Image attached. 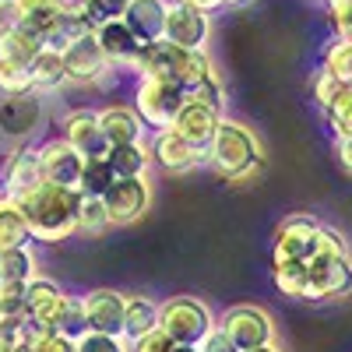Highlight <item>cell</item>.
<instances>
[{"instance_id": "cell-1", "label": "cell", "mask_w": 352, "mask_h": 352, "mask_svg": "<svg viewBox=\"0 0 352 352\" xmlns=\"http://www.w3.org/2000/svg\"><path fill=\"white\" fill-rule=\"evenodd\" d=\"M28 232L36 243H60L78 232V204L81 194L60 184H39L32 194L18 197Z\"/></svg>"}, {"instance_id": "cell-2", "label": "cell", "mask_w": 352, "mask_h": 352, "mask_svg": "<svg viewBox=\"0 0 352 352\" xmlns=\"http://www.w3.org/2000/svg\"><path fill=\"white\" fill-rule=\"evenodd\" d=\"M127 71L138 74V78L162 74V78L180 85L184 92H190V88H197L208 74H215V64H212L208 50H180L166 39H155V43H141V50L134 53Z\"/></svg>"}, {"instance_id": "cell-3", "label": "cell", "mask_w": 352, "mask_h": 352, "mask_svg": "<svg viewBox=\"0 0 352 352\" xmlns=\"http://www.w3.org/2000/svg\"><path fill=\"white\" fill-rule=\"evenodd\" d=\"M204 155H208V166L219 176H226V180H247V176L261 169V144L254 131L229 120V116H222V124Z\"/></svg>"}, {"instance_id": "cell-4", "label": "cell", "mask_w": 352, "mask_h": 352, "mask_svg": "<svg viewBox=\"0 0 352 352\" xmlns=\"http://www.w3.org/2000/svg\"><path fill=\"white\" fill-rule=\"evenodd\" d=\"M184 102H187V92L176 81L162 78V74H144L134 85V113L141 116V124L152 127V131L173 127L176 113L184 109Z\"/></svg>"}, {"instance_id": "cell-5", "label": "cell", "mask_w": 352, "mask_h": 352, "mask_svg": "<svg viewBox=\"0 0 352 352\" xmlns=\"http://www.w3.org/2000/svg\"><path fill=\"white\" fill-rule=\"evenodd\" d=\"M212 328H215V314L197 296H169L159 303V331L169 342L197 345Z\"/></svg>"}, {"instance_id": "cell-6", "label": "cell", "mask_w": 352, "mask_h": 352, "mask_svg": "<svg viewBox=\"0 0 352 352\" xmlns=\"http://www.w3.org/2000/svg\"><path fill=\"white\" fill-rule=\"evenodd\" d=\"M215 324L229 335V342L240 352H250L257 345H272L275 342V320L268 310H261L254 303H240L229 307L222 317H215Z\"/></svg>"}, {"instance_id": "cell-7", "label": "cell", "mask_w": 352, "mask_h": 352, "mask_svg": "<svg viewBox=\"0 0 352 352\" xmlns=\"http://www.w3.org/2000/svg\"><path fill=\"white\" fill-rule=\"evenodd\" d=\"M352 292V254L307 261V300H338Z\"/></svg>"}, {"instance_id": "cell-8", "label": "cell", "mask_w": 352, "mask_h": 352, "mask_svg": "<svg viewBox=\"0 0 352 352\" xmlns=\"http://www.w3.org/2000/svg\"><path fill=\"white\" fill-rule=\"evenodd\" d=\"M102 204L109 212V226H131L138 222L152 204V187L148 176H127V180H113L109 190L102 194Z\"/></svg>"}, {"instance_id": "cell-9", "label": "cell", "mask_w": 352, "mask_h": 352, "mask_svg": "<svg viewBox=\"0 0 352 352\" xmlns=\"http://www.w3.org/2000/svg\"><path fill=\"white\" fill-rule=\"evenodd\" d=\"M317 232H320V222L314 215H289L275 232L272 264H282V261H303L307 264L317 254Z\"/></svg>"}, {"instance_id": "cell-10", "label": "cell", "mask_w": 352, "mask_h": 352, "mask_svg": "<svg viewBox=\"0 0 352 352\" xmlns=\"http://www.w3.org/2000/svg\"><path fill=\"white\" fill-rule=\"evenodd\" d=\"M162 39L173 43V46H180V50H208V39H212V14L194 11V8H187V4H176V0H169Z\"/></svg>"}, {"instance_id": "cell-11", "label": "cell", "mask_w": 352, "mask_h": 352, "mask_svg": "<svg viewBox=\"0 0 352 352\" xmlns=\"http://www.w3.org/2000/svg\"><path fill=\"white\" fill-rule=\"evenodd\" d=\"M60 138L81 159H106V152H109V144L102 138V127H99V113L88 109V106L67 109L60 116Z\"/></svg>"}, {"instance_id": "cell-12", "label": "cell", "mask_w": 352, "mask_h": 352, "mask_svg": "<svg viewBox=\"0 0 352 352\" xmlns=\"http://www.w3.org/2000/svg\"><path fill=\"white\" fill-rule=\"evenodd\" d=\"M43 124V99L36 92L28 96H0V134L14 144H28Z\"/></svg>"}, {"instance_id": "cell-13", "label": "cell", "mask_w": 352, "mask_h": 352, "mask_svg": "<svg viewBox=\"0 0 352 352\" xmlns=\"http://www.w3.org/2000/svg\"><path fill=\"white\" fill-rule=\"evenodd\" d=\"M39 184H46L39 144H14V152L4 159V194L18 201L25 194H32Z\"/></svg>"}, {"instance_id": "cell-14", "label": "cell", "mask_w": 352, "mask_h": 352, "mask_svg": "<svg viewBox=\"0 0 352 352\" xmlns=\"http://www.w3.org/2000/svg\"><path fill=\"white\" fill-rule=\"evenodd\" d=\"M60 56H64V67H67V81H74V85H102L113 74V64L102 56L96 36L78 39Z\"/></svg>"}, {"instance_id": "cell-15", "label": "cell", "mask_w": 352, "mask_h": 352, "mask_svg": "<svg viewBox=\"0 0 352 352\" xmlns=\"http://www.w3.org/2000/svg\"><path fill=\"white\" fill-rule=\"evenodd\" d=\"M39 162H43V176L46 184H60V187H71L78 190V180H81V169H85V159L71 148V144L56 134V138H46L39 144Z\"/></svg>"}, {"instance_id": "cell-16", "label": "cell", "mask_w": 352, "mask_h": 352, "mask_svg": "<svg viewBox=\"0 0 352 352\" xmlns=\"http://www.w3.org/2000/svg\"><path fill=\"white\" fill-rule=\"evenodd\" d=\"M148 148H152V162H159L166 173H190V169L208 162V155H204L201 148H194V144L187 138H180L173 127L155 131Z\"/></svg>"}, {"instance_id": "cell-17", "label": "cell", "mask_w": 352, "mask_h": 352, "mask_svg": "<svg viewBox=\"0 0 352 352\" xmlns=\"http://www.w3.org/2000/svg\"><path fill=\"white\" fill-rule=\"evenodd\" d=\"M81 307H85V317H88V328L99 331V335H120L124 328V307H127V296L116 289H92L81 296Z\"/></svg>"}, {"instance_id": "cell-18", "label": "cell", "mask_w": 352, "mask_h": 352, "mask_svg": "<svg viewBox=\"0 0 352 352\" xmlns=\"http://www.w3.org/2000/svg\"><path fill=\"white\" fill-rule=\"evenodd\" d=\"M67 303V292L46 275H36L32 282H25V317L39 328H53V320L60 317Z\"/></svg>"}, {"instance_id": "cell-19", "label": "cell", "mask_w": 352, "mask_h": 352, "mask_svg": "<svg viewBox=\"0 0 352 352\" xmlns=\"http://www.w3.org/2000/svg\"><path fill=\"white\" fill-rule=\"evenodd\" d=\"M222 116H226V113H215V109H208V106L187 99L184 109L176 113L173 131L180 134V138H187L194 148L208 152V144H212V138H215V131H219V124H222Z\"/></svg>"}, {"instance_id": "cell-20", "label": "cell", "mask_w": 352, "mask_h": 352, "mask_svg": "<svg viewBox=\"0 0 352 352\" xmlns=\"http://www.w3.org/2000/svg\"><path fill=\"white\" fill-rule=\"evenodd\" d=\"M92 36H96V43H99L102 56L113 64V71H116V67L127 71V67H131V60H134V53L141 50V43L134 39V32L124 25V18H113V21L96 25V28H92Z\"/></svg>"}, {"instance_id": "cell-21", "label": "cell", "mask_w": 352, "mask_h": 352, "mask_svg": "<svg viewBox=\"0 0 352 352\" xmlns=\"http://www.w3.org/2000/svg\"><path fill=\"white\" fill-rule=\"evenodd\" d=\"M96 113H99V127H102V138H106L109 148H113V144L144 141V124H141V116L134 113V106L113 102V106H102Z\"/></svg>"}, {"instance_id": "cell-22", "label": "cell", "mask_w": 352, "mask_h": 352, "mask_svg": "<svg viewBox=\"0 0 352 352\" xmlns=\"http://www.w3.org/2000/svg\"><path fill=\"white\" fill-rule=\"evenodd\" d=\"M166 11H169V0H131L124 11V25L134 32L138 43H155L162 39Z\"/></svg>"}, {"instance_id": "cell-23", "label": "cell", "mask_w": 352, "mask_h": 352, "mask_svg": "<svg viewBox=\"0 0 352 352\" xmlns=\"http://www.w3.org/2000/svg\"><path fill=\"white\" fill-rule=\"evenodd\" d=\"M92 28H96V25L81 14V8L74 4V0H67L64 11L56 14V21L46 28L43 46H46V50H56V53H64V50H67V46H74L78 39L92 36Z\"/></svg>"}, {"instance_id": "cell-24", "label": "cell", "mask_w": 352, "mask_h": 352, "mask_svg": "<svg viewBox=\"0 0 352 352\" xmlns=\"http://www.w3.org/2000/svg\"><path fill=\"white\" fill-rule=\"evenodd\" d=\"M152 331H159V303L152 296H127L120 338L127 345H134V342H141L144 335H152Z\"/></svg>"}, {"instance_id": "cell-25", "label": "cell", "mask_w": 352, "mask_h": 352, "mask_svg": "<svg viewBox=\"0 0 352 352\" xmlns=\"http://www.w3.org/2000/svg\"><path fill=\"white\" fill-rule=\"evenodd\" d=\"M106 162L113 169L116 180H127V176H148V166H152V148L144 141H134V144H113L106 152Z\"/></svg>"}, {"instance_id": "cell-26", "label": "cell", "mask_w": 352, "mask_h": 352, "mask_svg": "<svg viewBox=\"0 0 352 352\" xmlns=\"http://www.w3.org/2000/svg\"><path fill=\"white\" fill-rule=\"evenodd\" d=\"M28 74H32V92H56V88L67 85V67H64V56L56 50H39V56L28 64Z\"/></svg>"}, {"instance_id": "cell-27", "label": "cell", "mask_w": 352, "mask_h": 352, "mask_svg": "<svg viewBox=\"0 0 352 352\" xmlns=\"http://www.w3.org/2000/svg\"><path fill=\"white\" fill-rule=\"evenodd\" d=\"M36 275H39V261L32 243L0 247V282H32Z\"/></svg>"}, {"instance_id": "cell-28", "label": "cell", "mask_w": 352, "mask_h": 352, "mask_svg": "<svg viewBox=\"0 0 352 352\" xmlns=\"http://www.w3.org/2000/svg\"><path fill=\"white\" fill-rule=\"evenodd\" d=\"M25 243H32V232H28L21 204L0 190V247H25Z\"/></svg>"}, {"instance_id": "cell-29", "label": "cell", "mask_w": 352, "mask_h": 352, "mask_svg": "<svg viewBox=\"0 0 352 352\" xmlns=\"http://www.w3.org/2000/svg\"><path fill=\"white\" fill-rule=\"evenodd\" d=\"M39 50H43V36L28 32L25 25L11 28L8 36H0V60H11V64H25L28 67L39 56Z\"/></svg>"}, {"instance_id": "cell-30", "label": "cell", "mask_w": 352, "mask_h": 352, "mask_svg": "<svg viewBox=\"0 0 352 352\" xmlns=\"http://www.w3.org/2000/svg\"><path fill=\"white\" fill-rule=\"evenodd\" d=\"M21 11V25L36 36H46V28L56 21V14L64 11L67 0H14Z\"/></svg>"}, {"instance_id": "cell-31", "label": "cell", "mask_w": 352, "mask_h": 352, "mask_svg": "<svg viewBox=\"0 0 352 352\" xmlns=\"http://www.w3.org/2000/svg\"><path fill=\"white\" fill-rule=\"evenodd\" d=\"M272 282L282 296L289 300H307V264L303 261H282L272 268Z\"/></svg>"}, {"instance_id": "cell-32", "label": "cell", "mask_w": 352, "mask_h": 352, "mask_svg": "<svg viewBox=\"0 0 352 352\" xmlns=\"http://www.w3.org/2000/svg\"><path fill=\"white\" fill-rule=\"evenodd\" d=\"M53 331L60 338H67L71 345H78L88 331H92V328H88V317H85V307H81V296H67L60 317L53 320Z\"/></svg>"}, {"instance_id": "cell-33", "label": "cell", "mask_w": 352, "mask_h": 352, "mask_svg": "<svg viewBox=\"0 0 352 352\" xmlns=\"http://www.w3.org/2000/svg\"><path fill=\"white\" fill-rule=\"evenodd\" d=\"M113 180H116V176H113V169H109L106 159H85L81 180H78V194L81 197H102Z\"/></svg>"}, {"instance_id": "cell-34", "label": "cell", "mask_w": 352, "mask_h": 352, "mask_svg": "<svg viewBox=\"0 0 352 352\" xmlns=\"http://www.w3.org/2000/svg\"><path fill=\"white\" fill-rule=\"evenodd\" d=\"M109 229V212L102 197H81L78 204V232H88V236H99V232Z\"/></svg>"}, {"instance_id": "cell-35", "label": "cell", "mask_w": 352, "mask_h": 352, "mask_svg": "<svg viewBox=\"0 0 352 352\" xmlns=\"http://www.w3.org/2000/svg\"><path fill=\"white\" fill-rule=\"evenodd\" d=\"M320 71H328L342 81H352V39H338L324 46V64H320Z\"/></svg>"}, {"instance_id": "cell-36", "label": "cell", "mask_w": 352, "mask_h": 352, "mask_svg": "<svg viewBox=\"0 0 352 352\" xmlns=\"http://www.w3.org/2000/svg\"><path fill=\"white\" fill-rule=\"evenodd\" d=\"M32 92V74L25 64L0 60V96H28Z\"/></svg>"}, {"instance_id": "cell-37", "label": "cell", "mask_w": 352, "mask_h": 352, "mask_svg": "<svg viewBox=\"0 0 352 352\" xmlns=\"http://www.w3.org/2000/svg\"><path fill=\"white\" fill-rule=\"evenodd\" d=\"M187 99H190V102H201V106H208V109H215V113H226V85H222L219 71L208 74L197 88H190Z\"/></svg>"}, {"instance_id": "cell-38", "label": "cell", "mask_w": 352, "mask_h": 352, "mask_svg": "<svg viewBox=\"0 0 352 352\" xmlns=\"http://www.w3.org/2000/svg\"><path fill=\"white\" fill-rule=\"evenodd\" d=\"M324 116H328L335 138H352V85H345V92L324 109Z\"/></svg>"}, {"instance_id": "cell-39", "label": "cell", "mask_w": 352, "mask_h": 352, "mask_svg": "<svg viewBox=\"0 0 352 352\" xmlns=\"http://www.w3.org/2000/svg\"><path fill=\"white\" fill-rule=\"evenodd\" d=\"M28 352H74V345L67 338H60L53 328H39L28 320V338H25Z\"/></svg>"}, {"instance_id": "cell-40", "label": "cell", "mask_w": 352, "mask_h": 352, "mask_svg": "<svg viewBox=\"0 0 352 352\" xmlns=\"http://www.w3.org/2000/svg\"><path fill=\"white\" fill-rule=\"evenodd\" d=\"M81 8V14L92 21V25H102V21H113V18H124L131 0H74Z\"/></svg>"}, {"instance_id": "cell-41", "label": "cell", "mask_w": 352, "mask_h": 352, "mask_svg": "<svg viewBox=\"0 0 352 352\" xmlns=\"http://www.w3.org/2000/svg\"><path fill=\"white\" fill-rule=\"evenodd\" d=\"M345 85H349V81H342V78H335V74H328V71H317V74H314V102H317L320 109H328V106L345 92Z\"/></svg>"}, {"instance_id": "cell-42", "label": "cell", "mask_w": 352, "mask_h": 352, "mask_svg": "<svg viewBox=\"0 0 352 352\" xmlns=\"http://www.w3.org/2000/svg\"><path fill=\"white\" fill-rule=\"evenodd\" d=\"M74 352H131V345L120 338V335H99V331H88Z\"/></svg>"}, {"instance_id": "cell-43", "label": "cell", "mask_w": 352, "mask_h": 352, "mask_svg": "<svg viewBox=\"0 0 352 352\" xmlns=\"http://www.w3.org/2000/svg\"><path fill=\"white\" fill-rule=\"evenodd\" d=\"M0 314L25 317V282H0Z\"/></svg>"}, {"instance_id": "cell-44", "label": "cell", "mask_w": 352, "mask_h": 352, "mask_svg": "<svg viewBox=\"0 0 352 352\" xmlns=\"http://www.w3.org/2000/svg\"><path fill=\"white\" fill-rule=\"evenodd\" d=\"M131 352H197V345H180V342H169L162 331H152L141 342H134Z\"/></svg>"}, {"instance_id": "cell-45", "label": "cell", "mask_w": 352, "mask_h": 352, "mask_svg": "<svg viewBox=\"0 0 352 352\" xmlns=\"http://www.w3.org/2000/svg\"><path fill=\"white\" fill-rule=\"evenodd\" d=\"M317 254L320 257H345L349 254V243H345V236L338 229H331V226H320V232H317ZM314 254V257H317Z\"/></svg>"}, {"instance_id": "cell-46", "label": "cell", "mask_w": 352, "mask_h": 352, "mask_svg": "<svg viewBox=\"0 0 352 352\" xmlns=\"http://www.w3.org/2000/svg\"><path fill=\"white\" fill-rule=\"evenodd\" d=\"M197 352H240V349L232 345V342H229V335H226V331L215 324L208 335H204V338L197 342Z\"/></svg>"}, {"instance_id": "cell-47", "label": "cell", "mask_w": 352, "mask_h": 352, "mask_svg": "<svg viewBox=\"0 0 352 352\" xmlns=\"http://www.w3.org/2000/svg\"><path fill=\"white\" fill-rule=\"evenodd\" d=\"M18 25H21L18 4H14V0H0V36H8L11 28H18Z\"/></svg>"}, {"instance_id": "cell-48", "label": "cell", "mask_w": 352, "mask_h": 352, "mask_svg": "<svg viewBox=\"0 0 352 352\" xmlns=\"http://www.w3.org/2000/svg\"><path fill=\"white\" fill-rule=\"evenodd\" d=\"M335 152H338V162L345 166V173H352V138H338Z\"/></svg>"}, {"instance_id": "cell-49", "label": "cell", "mask_w": 352, "mask_h": 352, "mask_svg": "<svg viewBox=\"0 0 352 352\" xmlns=\"http://www.w3.org/2000/svg\"><path fill=\"white\" fill-rule=\"evenodd\" d=\"M176 4H187L194 11H204V14H215L222 8V0H176Z\"/></svg>"}, {"instance_id": "cell-50", "label": "cell", "mask_w": 352, "mask_h": 352, "mask_svg": "<svg viewBox=\"0 0 352 352\" xmlns=\"http://www.w3.org/2000/svg\"><path fill=\"white\" fill-rule=\"evenodd\" d=\"M0 352H28V345L25 342H4V338H0Z\"/></svg>"}, {"instance_id": "cell-51", "label": "cell", "mask_w": 352, "mask_h": 352, "mask_svg": "<svg viewBox=\"0 0 352 352\" xmlns=\"http://www.w3.org/2000/svg\"><path fill=\"white\" fill-rule=\"evenodd\" d=\"M250 352H282V349L272 342V345H257V349H250Z\"/></svg>"}, {"instance_id": "cell-52", "label": "cell", "mask_w": 352, "mask_h": 352, "mask_svg": "<svg viewBox=\"0 0 352 352\" xmlns=\"http://www.w3.org/2000/svg\"><path fill=\"white\" fill-rule=\"evenodd\" d=\"M240 4H247V0H222V8H240Z\"/></svg>"}, {"instance_id": "cell-53", "label": "cell", "mask_w": 352, "mask_h": 352, "mask_svg": "<svg viewBox=\"0 0 352 352\" xmlns=\"http://www.w3.org/2000/svg\"><path fill=\"white\" fill-rule=\"evenodd\" d=\"M349 85H352V81H349Z\"/></svg>"}]
</instances>
